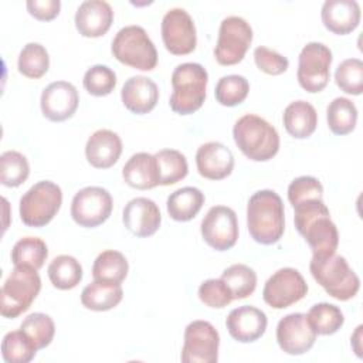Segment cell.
I'll return each mask as SVG.
<instances>
[{
    "label": "cell",
    "mask_w": 363,
    "mask_h": 363,
    "mask_svg": "<svg viewBox=\"0 0 363 363\" xmlns=\"http://www.w3.org/2000/svg\"><path fill=\"white\" fill-rule=\"evenodd\" d=\"M294 221L298 233L312 250V257L335 254L339 244V233L330 220V213L323 199H306L294 206Z\"/></svg>",
    "instance_id": "obj_1"
},
{
    "label": "cell",
    "mask_w": 363,
    "mask_h": 363,
    "mask_svg": "<svg viewBox=\"0 0 363 363\" xmlns=\"http://www.w3.org/2000/svg\"><path fill=\"white\" fill-rule=\"evenodd\" d=\"M247 227L254 241L271 245L279 241L285 230L282 199L274 190L254 193L247 204Z\"/></svg>",
    "instance_id": "obj_2"
},
{
    "label": "cell",
    "mask_w": 363,
    "mask_h": 363,
    "mask_svg": "<svg viewBox=\"0 0 363 363\" xmlns=\"http://www.w3.org/2000/svg\"><path fill=\"white\" fill-rule=\"evenodd\" d=\"M233 136L242 155L254 162H267L279 149L277 129L268 121L254 113H247L235 122Z\"/></svg>",
    "instance_id": "obj_3"
},
{
    "label": "cell",
    "mask_w": 363,
    "mask_h": 363,
    "mask_svg": "<svg viewBox=\"0 0 363 363\" xmlns=\"http://www.w3.org/2000/svg\"><path fill=\"white\" fill-rule=\"evenodd\" d=\"M208 74L201 64H179L172 74L173 92L169 105L179 115H190L199 111L206 99Z\"/></svg>",
    "instance_id": "obj_4"
},
{
    "label": "cell",
    "mask_w": 363,
    "mask_h": 363,
    "mask_svg": "<svg viewBox=\"0 0 363 363\" xmlns=\"http://www.w3.org/2000/svg\"><path fill=\"white\" fill-rule=\"evenodd\" d=\"M309 269L326 294L337 301L352 299L360 288L359 277L342 255L330 254L326 257H312Z\"/></svg>",
    "instance_id": "obj_5"
},
{
    "label": "cell",
    "mask_w": 363,
    "mask_h": 363,
    "mask_svg": "<svg viewBox=\"0 0 363 363\" xmlns=\"http://www.w3.org/2000/svg\"><path fill=\"white\" fill-rule=\"evenodd\" d=\"M113 57L132 68L152 71L157 64V51L143 27L132 24L122 27L112 40Z\"/></svg>",
    "instance_id": "obj_6"
},
{
    "label": "cell",
    "mask_w": 363,
    "mask_h": 363,
    "mask_svg": "<svg viewBox=\"0 0 363 363\" xmlns=\"http://www.w3.org/2000/svg\"><path fill=\"white\" fill-rule=\"evenodd\" d=\"M41 289L37 269L26 265H14L1 286L0 312L4 318H17L26 312Z\"/></svg>",
    "instance_id": "obj_7"
},
{
    "label": "cell",
    "mask_w": 363,
    "mask_h": 363,
    "mask_svg": "<svg viewBox=\"0 0 363 363\" xmlns=\"http://www.w3.org/2000/svg\"><path fill=\"white\" fill-rule=\"evenodd\" d=\"M62 203V191L51 180L33 184L20 199V218L28 227H44L58 213Z\"/></svg>",
    "instance_id": "obj_8"
},
{
    "label": "cell",
    "mask_w": 363,
    "mask_h": 363,
    "mask_svg": "<svg viewBox=\"0 0 363 363\" xmlns=\"http://www.w3.org/2000/svg\"><path fill=\"white\" fill-rule=\"evenodd\" d=\"M332 60V51L328 45L318 41L308 43L298 58L296 78L299 85L306 92H320L329 82Z\"/></svg>",
    "instance_id": "obj_9"
},
{
    "label": "cell",
    "mask_w": 363,
    "mask_h": 363,
    "mask_svg": "<svg viewBox=\"0 0 363 363\" xmlns=\"http://www.w3.org/2000/svg\"><path fill=\"white\" fill-rule=\"evenodd\" d=\"M252 41V28L240 16L225 17L218 30L214 57L221 65H234L242 61Z\"/></svg>",
    "instance_id": "obj_10"
},
{
    "label": "cell",
    "mask_w": 363,
    "mask_h": 363,
    "mask_svg": "<svg viewBox=\"0 0 363 363\" xmlns=\"http://www.w3.org/2000/svg\"><path fill=\"white\" fill-rule=\"evenodd\" d=\"M220 335L207 320H193L184 329L180 359L183 363H216L218 360Z\"/></svg>",
    "instance_id": "obj_11"
},
{
    "label": "cell",
    "mask_w": 363,
    "mask_h": 363,
    "mask_svg": "<svg viewBox=\"0 0 363 363\" xmlns=\"http://www.w3.org/2000/svg\"><path fill=\"white\" fill-rule=\"evenodd\" d=\"M112 206V197L106 189L88 186L75 193L71 203V217L81 227L94 228L109 218Z\"/></svg>",
    "instance_id": "obj_12"
},
{
    "label": "cell",
    "mask_w": 363,
    "mask_h": 363,
    "mask_svg": "<svg viewBox=\"0 0 363 363\" xmlns=\"http://www.w3.org/2000/svg\"><path fill=\"white\" fill-rule=\"evenodd\" d=\"M308 294V284L301 272L286 267L275 271L265 282L262 298L274 309H285Z\"/></svg>",
    "instance_id": "obj_13"
},
{
    "label": "cell",
    "mask_w": 363,
    "mask_h": 363,
    "mask_svg": "<svg viewBox=\"0 0 363 363\" xmlns=\"http://www.w3.org/2000/svg\"><path fill=\"white\" fill-rule=\"evenodd\" d=\"M162 38L166 50L174 55H186L194 51L197 34L191 16L180 7L166 11L162 18Z\"/></svg>",
    "instance_id": "obj_14"
},
{
    "label": "cell",
    "mask_w": 363,
    "mask_h": 363,
    "mask_svg": "<svg viewBox=\"0 0 363 363\" xmlns=\"http://www.w3.org/2000/svg\"><path fill=\"white\" fill-rule=\"evenodd\" d=\"M200 230L204 241L211 248L227 251L238 240L237 214L227 206H214L201 220Z\"/></svg>",
    "instance_id": "obj_15"
},
{
    "label": "cell",
    "mask_w": 363,
    "mask_h": 363,
    "mask_svg": "<svg viewBox=\"0 0 363 363\" xmlns=\"http://www.w3.org/2000/svg\"><path fill=\"white\" fill-rule=\"evenodd\" d=\"M315 340L316 332L309 323L306 313H289L277 325V342L288 354L299 356L306 353L312 349Z\"/></svg>",
    "instance_id": "obj_16"
},
{
    "label": "cell",
    "mask_w": 363,
    "mask_h": 363,
    "mask_svg": "<svg viewBox=\"0 0 363 363\" xmlns=\"http://www.w3.org/2000/svg\"><path fill=\"white\" fill-rule=\"evenodd\" d=\"M77 88L68 81H55L47 85L40 98L43 115L51 122H62L71 118L78 108Z\"/></svg>",
    "instance_id": "obj_17"
},
{
    "label": "cell",
    "mask_w": 363,
    "mask_h": 363,
    "mask_svg": "<svg viewBox=\"0 0 363 363\" xmlns=\"http://www.w3.org/2000/svg\"><path fill=\"white\" fill-rule=\"evenodd\" d=\"M125 227L136 237L153 235L162 223L157 204L147 197H135L128 201L122 213Z\"/></svg>",
    "instance_id": "obj_18"
},
{
    "label": "cell",
    "mask_w": 363,
    "mask_h": 363,
    "mask_svg": "<svg viewBox=\"0 0 363 363\" xmlns=\"http://www.w3.org/2000/svg\"><path fill=\"white\" fill-rule=\"evenodd\" d=\"M267 323L265 312L251 305L233 309L225 319L228 333L241 343H251L259 339L265 333Z\"/></svg>",
    "instance_id": "obj_19"
},
{
    "label": "cell",
    "mask_w": 363,
    "mask_h": 363,
    "mask_svg": "<svg viewBox=\"0 0 363 363\" xmlns=\"http://www.w3.org/2000/svg\"><path fill=\"white\" fill-rule=\"evenodd\" d=\"M113 10L104 0H85L75 11V27L81 35L96 38L112 26Z\"/></svg>",
    "instance_id": "obj_20"
},
{
    "label": "cell",
    "mask_w": 363,
    "mask_h": 363,
    "mask_svg": "<svg viewBox=\"0 0 363 363\" xmlns=\"http://www.w3.org/2000/svg\"><path fill=\"white\" fill-rule=\"evenodd\" d=\"M196 166L203 177L221 180L231 174L234 169V156L221 142H207L197 149Z\"/></svg>",
    "instance_id": "obj_21"
},
{
    "label": "cell",
    "mask_w": 363,
    "mask_h": 363,
    "mask_svg": "<svg viewBox=\"0 0 363 363\" xmlns=\"http://www.w3.org/2000/svg\"><path fill=\"white\" fill-rule=\"evenodd\" d=\"M122 153V140L119 135L109 129L95 130L86 140L85 156L91 166L108 169L113 166Z\"/></svg>",
    "instance_id": "obj_22"
},
{
    "label": "cell",
    "mask_w": 363,
    "mask_h": 363,
    "mask_svg": "<svg viewBox=\"0 0 363 363\" xmlns=\"http://www.w3.org/2000/svg\"><path fill=\"white\" fill-rule=\"evenodd\" d=\"M121 98L128 111L136 115H143L156 106L159 101V88L156 82L147 77H130L122 86Z\"/></svg>",
    "instance_id": "obj_23"
},
{
    "label": "cell",
    "mask_w": 363,
    "mask_h": 363,
    "mask_svg": "<svg viewBox=\"0 0 363 363\" xmlns=\"http://www.w3.org/2000/svg\"><path fill=\"white\" fill-rule=\"evenodd\" d=\"M360 14L356 0H326L320 11L323 26L339 35L352 33L360 23Z\"/></svg>",
    "instance_id": "obj_24"
},
{
    "label": "cell",
    "mask_w": 363,
    "mask_h": 363,
    "mask_svg": "<svg viewBox=\"0 0 363 363\" xmlns=\"http://www.w3.org/2000/svg\"><path fill=\"white\" fill-rule=\"evenodd\" d=\"M125 183L138 190L153 189L160 184V173L155 155L139 152L129 157L122 169Z\"/></svg>",
    "instance_id": "obj_25"
},
{
    "label": "cell",
    "mask_w": 363,
    "mask_h": 363,
    "mask_svg": "<svg viewBox=\"0 0 363 363\" xmlns=\"http://www.w3.org/2000/svg\"><path fill=\"white\" fill-rule=\"evenodd\" d=\"M286 132L295 139L309 138L318 126V113L312 104L308 101L291 102L282 115Z\"/></svg>",
    "instance_id": "obj_26"
},
{
    "label": "cell",
    "mask_w": 363,
    "mask_h": 363,
    "mask_svg": "<svg viewBox=\"0 0 363 363\" xmlns=\"http://www.w3.org/2000/svg\"><path fill=\"white\" fill-rule=\"evenodd\" d=\"M123 296L121 284L94 279L81 292V302L86 309L102 312L115 308Z\"/></svg>",
    "instance_id": "obj_27"
},
{
    "label": "cell",
    "mask_w": 363,
    "mask_h": 363,
    "mask_svg": "<svg viewBox=\"0 0 363 363\" xmlns=\"http://www.w3.org/2000/svg\"><path fill=\"white\" fill-rule=\"evenodd\" d=\"M204 204V194L200 189L186 186L173 191L166 201L169 216L176 221H189L197 216Z\"/></svg>",
    "instance_id": "obj_28"
},
{
    "label": "cell",
    "mask_w": 363,
    "mask_h": 363,
    "mask_svg": "<svg viewBox=\"0 0 363 363\" xmlns=\"http://www.w3.org/2000/svg\"><path fill=\"white\" fill-rule=\"evenodd\" d=\"M129 271L128 259L125 255L115 250L102 251L94 261L92 277L99 281H109L121 284Z\"/></svg>",
    "instance_id": "obj_29"
},
{
    "label": "cell",
    "mask_w": 363,
    "mask_h": 363,
    "mask_svg": "<svg viewBox=\"0 0 363 363\" xmlns=\"http://www.w3.org/2000/svg\"><path fill=\"white\" fill-rule=\"evenodd\" d=\"M48 278L58 289H72L82 279V267L72 255H58L48 265Z\"/></svg>",
    "instance_id": "obj_30"
},
{
    "label": "cell",
    "mask_w": 363,
    "mask_h": 363,
    "mask_svg": "<svg viewBox=\"0 0 363 363\" xmlns=\"http://www.w3.org/2000/svg\"><path fill=\"white\" fill-rule=\"evenodd\" d=\"M326 119L335 135H347L356 128L357 108L349 98L337 96L328 105Z\"/></svg>",
    "instance_id": "obj_31"
},
{
    "label": "cell",
    "mask_w": 363,
    "mask_h": 363,
    "mask_svg": "<svg viewBox=\"0 0 363 363\" xmlns=\"http://www.w3.org/2000/svg\"><path fill=\"white\" fill-rule=\"evenodd\" d=\"M48 257L47 244L38 237H23L11 250V262L40 269Z\"/></svg>",
    "instance_id": "obj_32"
},
{
    "label": "cell",
    "mask_w": 363,
    "mask_h": 363,
    "mask_svg": "<svg viewBox=\"0 0 363 363\" xmlns=\"http://www.w3.org/2000/svg\"><path fill=\"white\" fill-rule=\"evenodd\" d=\"M17 67L27 78H41L50 68L48 51L40 43H27L18 54Z\"/></svg>",
    "instance_id": "obj_33"
},
{
    "label": "cell",
    "mask_w": 363,
    "mask_h": 363,
    "mask_svg": "<svg viewBox=\"0 0 363 363\" xmlns=\"http://www.w3.org/2000/svg\"><path fill=\"white\" fill-rule=\"evenodd\" d=\"M155 157L157 160L162 186L174 184L187 176L189 164L182 152L176 149H162L155 153Z\"/></svg>",
    "instance_id": "obj_34"
},
{
    "label": "cell",
    "mask_w": 363,
    "mask_h": 363,
    "mask_svg": "<svg viewBox=\"0 0 363 363\" xmlns=\"http://www.w3.org/2000/svg\"><path fill=\"white\" fill-rule=\"evenodd\" d=\"M221 279L231 291L233 299H244L250 296L257 286V274L245 264H234L225 268Z\"/></svg>",
    "instance_id": "obj_35"
},
{
    "label": "cell",
    "mask_w": 363,
    "mask_h": 363,
    "mask_svg": "<svg viewBox=\"0 0 363 363\" xmlns=\"http://www.w3.org/2000/svg\"><path fill=\"white\" fill-rule=\"evenodd\" d=\"M306 316L316 335L325 336L336 333L345 322V316L340 308L328 302L313 305Z\"/></svg>",
    "instance_id": "obj_36"
},
{
    "label": "cell",
    "mask_w": 363,
    "mask_h": 363,
    "mask_svg": "<svg viewBox=\"0 0 363 363\" xmlns=\"http://www.w3.org/2000/svg\"><path fill=\"white\" fill-rule=\"evenodd\" d=\"M20 330L33 342L37 350H40L51 343L55 333V325L50 315L34 312L21 322Z\"/></svg>",
    "instance_id": "obj_37"
},
{
    "label": "cell",
    "mask_w": 363,
    "mask_h": 363,
    "mask_svg": "<svg viewBox=\"0 0 363 363\" xmlns=\"http://www.w3.org/2000/svg\"><path fill=\"white\" fill-rule=\"evenodd\" d=\"M30 174L27 157L17 150H7L0 156V182L7 187L23 184Z\"/></svg>",
    "instance_id": "obj_38"
},
{
    "label": "cell",
    "mask_w": 363,
    "mask_h": 363,
    "mask_svg": "<svg viewBox=\"0 0 363 363\" xmlns=\"http://www.w3.org/2000/svg\"><path fill=\"white\" fill-rule=\"evenodd\" d=\"M37 347L21 332L13 330L4 335L1 342V356L7 363H28L34 359Z\"/></svg>",
    "instance_id": "obj_39"
},
{
    "label": "cell",
    "mask_w": 363,
    "mask_h": 363,
    "mask_svg": "<svg viewBox=\"0 0 363 363\" xmlns=\"http://www.w3.org/2000/svg\"><path fill=\"white\" fill-rule=\"evenodd\" d=\"M250 91V84L245 77L231 74L224 75L218 79L214 95L218 104L224 106H235L244 102Z\"/></svg>",
    "instance_id": "obj_40"
},
{
    "label": "cell",
    "mask_w": 363,
    "mask_h": 363,
    "mask_svg": "<svg viewBox=\"0 0 363 363\" xmlns=\"http://www.w3.org/2000/svg\"><path fill=\"white\" fill-rule=\"evenodd\" d=\"M335 81L343 92L360 95L363 92V61L359 58L343 60L335 71Z\"/></svg>",
    "instance_id": "obj_41"
},
{
    "label": "cell",
    "mask_w": 363,
    "mask_h": 363,
    "mask_svg": "<svg viewBox=\"0 0 363 363\" xmlns=\"http://www.w3.org/2000/svg\"><path fill=\"white\" fill-rule=\"evenodd\" d=\"M82 84L91 95L105 96L113 91L116 85V74L109 67L96 64L86 69Z\"/></svg>",
    "instance_id": "obj_42"
},
{
    "label": "cell",
    "mask_w": 363,
    "mask_h": 363,
    "mask_svg": "<svg viewBox=\"0 0 363 363\" xmlns=\"http://www.w3.org/2000/svg\"><path fill=\"white\" fill-rule=\"evenodd\" d=\"M199 298L200 301L210 308H225L231 303L233 295L224 281L220 279H207L199 286Z\"/></svg>",
    "instance_id": "obj_43"
},
{
    "label": "cell",
    "mask_w": 363,
    "mask_h": 363,
    "mask_svg": "<svg viewBox=\"0 0 363 363\" xmlns=\"http://www.w3.org/2000/svg\"><path fill=\"white\" fill-rule=\"evenodd\" d=\"M306 199H323V186L313 176H299L288 186V200L292 207Z\"/></svg>",
    "instance_id": "obj_44"
},
{
    "label": "cell",
    "mask_w": 363,
    "mask_h": 363,
    "mask_svg": "<svg viewBox=\"0 0 363 363\" xmlns=\"http://www.w3.org/2000/svg\"><path fill=\"white\" fill-rule=\"evenodd\" d=\"M254 61L257 67L269 75H279L288 69L289 61L275 50L259 45L254 50Z\"/></svg>",
    "instance_id": "obj_45"
},
{
    "label": "cell",
    "mask_w": 363,
    "mask_h": 363,
    "mask_svg": "<svg viewBox=\"0 0 363 363\" xmlns=\"http://www.w3.org/2000/svg\"><path fill=\"white\" fill-rule=\"evenodd\" d=\"M28 13L41 21L52 20L58 16L61 9L60 0H28L26 3Z\"/></svg>",
    "instance_id": "obj_46"
},
{
    "label": "cell",
    "mask_w": 363,
    "mask_h": 363,
    "mask_svg": "<svg viewBox=\"0 0 363 363\" xmlns=\"http://www.w3.org/2000/svg\"><path fill=\"white\" fill-rule=\"evenodd\" d=\"M360 333H362V325H359L357 328H356V332H354V335H353V340H352V343H353V349H354V352H356V354L360 357L362 356V353H360V346H357V343H359V339H360Z\"/></svg>",
    "instance_id": "obj_47"
}]
</instances>
